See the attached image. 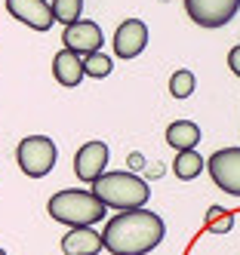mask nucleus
Listing matches in <instances>:
<instances>
[{
    "label": "nucleus",
    "instance_id": "nucleus-1",
    "mask_svg": "<svg viewBox=\"0 0 240 255\" xmlns=\"http://www.w3.org/2000/svg\"><path fill=\"white\" fill-rule=\"evenodd\" d=\"M102 237H105V249L111 255H148L166 237V225L157 212L142 206V209L117 212L105 225Z\"/></svg>",
    "mask_w": 240,
    "mask_h": 255
},
{
    "label": "nucleus",
    "instance_id": "nucleus-2",
    "mask_svg": "<svg viewBox=\"0 0 240 255\" xmlns=\"http://www.w3.org/2000/svg\"><path fill=\"white\" fill-rule=\"evenodd\" d=\"M105 203L92 194V191H83V188H65L59 194L49 197V215L55 218L59 225H68V228H89L105 218Z\"/></svg>",
    "mask_w": 240,
    "mask_h": 255
},
{
    "label": "nucleus",
    "instance_id": "nucleus-3",
    "mask_svg": "<svg viewBox=\"0 0 240 255\" xmlns=\"http://www.w3.org/2000/svg\"><path fill=\"white\" fill-rule=\"evenodd\" d=\"M92 194H96L108 209H142L151 197L148 181L133 175V172H105L92 181Z\"/></svg>",
    "mask_w": 240,
    "mask_h": 255
},
{
    "label": "nucleus",
    "instance_id": "nucleus-4",
    "mask_svg": "<svg viewBox=\"0 0 240 255\" xmlns=\"http://www.w3.org/2000/svg\"><path fill=\"white\" fill-rule=\"evenodd\" d=\"M55 157H59L55 141L46 138V135H28V138L18 141V148H15L18 169H22L28 178H43V175H49L52 166H55Z\"/></svg>",
    "mask_w": 240,
    "mask_h": 255
},
{
    "label": "nucleus",
    "instance_id": "nucleus-5",
    "mask_svg": "<svg viewBox=\"0 0 240 255\" xmlns=\"http://www.w3.org/2000/svg\"><path fill=\"white\" fill-rule=\"evenodd\" d=\"M240 9V0H185V12L200 28H222L228 25Z\"/></svg>",
    "mask_w": 240,
    "mask_h": 255
},
{
    "label": "nucleus",
    "instance_id": "nucleus-6",
    "mask_svg": "<svg viewBox=\"0 0 240 255\" xmlns=\"http://www.w3.org/2000/svg\"><path fill=\"white\" fill-rule=\"evenodd\" d=\"M207 169H210V178L216 181V188H222L231 197H240V148H222L210 154Z\"/></svg>",
    "mask_w": 240,
    "mask_h": 255
},
{
    "label": "nucleus",
    "instance_id": "nucleus-7",
    "mask_svg": "<svg viewBox=\"0 0 240 255\" xmlns=\"http://www.w3.org/2000/svg\"><path fill=\"white\" fill-rule=\"evenodd\" d=\"M62 43H65V49L77 52V56H92V52H102L105 34H102V28L96 22L80 19V22H74V25H65Z\"/></svg>",
    "mask_w": 240,
    "mask_h": 255
},
{
    "label": "nucleus",
    "instance_id": "nucleus-8",
    "mask_svg": "<svg viewBox=\"0 0 240 255\" xmlns=\"http://www.w3.org/2000/svg\"><path fill=\"white\" fill-rule=\"evenodd\" d=\"M6 9L9 15H15L18 22H25L34 31H49L55 22L52 3H46V0H6Z\"/></svg>",
    "mask_w": 240,
    "mask_h": 255
},
{
    "label": "nucleus",
    "instance_id": "nucleus-9",
    "mask_svg": "<svg viewBox=\"0 0 240 255\" xmlns=\"http://www.w3.org/2000/svg\"><path fill=\"white\" fill-rule=\"evenodd\" d=\"M108 166V144L105 141H86L83 148L74 154V172L80 181H96L99 175H105Z\"/></svg>",
    "mask_w": 240,
    "mask_h": 255
},
{
    "label": "nucleus",
    "instance_id": "nucleus-10",
    "mask_svg": "<svg viewBox=\"0 0 240 255\" xmlns=\"http://www.w3.org/2000/svg\"><path fill=\"white\" fill-rule=\"evenodd\" d=\"M148 46V28L139 19H126L114 31V56L120 59H136L142 56V49Z\"/></svg>",
    "mask_w": 240,
    "mask_h": 255
},
{
    "label": "nucleus",
    "instance_id": "nucleus-11",
    "mask_svg": "<svg viewBox=\"0 0 240 255\" xmlns=\"http://www.w3.org/2000/svg\"><path fill=\"white\" fill-rule=\"evenodd\" d=\"M105 246V237L92 228H71L62 237V252L65 255H99Z\"/></svg>",
    "mask_w": 240,
    "mask_h": 255
},
{
    "label": "nucleus",
    "instance_id": "nucleus-12",
    "mask_svg": "<svg viewBox=\"0 0 240 255\" xmlns=\"http://www.w3.org/2000/svg\"><path fill=\"white\" fill-rule=\"evenodd\" d=\"M52 74L55 80H59L62 86H77L83 77H86V68H83V56H77V52L71 49H59L52 59Z\"/></svg>",
    "mask_w": 240,
    "mask_h": 255
},
{
    "label": "nucleus",
    "instance_id": "nucleus-13",
    "mask_svg": "<svg viewBox=\"0 0 240 255\" xmlns=\"http://www.w3.org/2000/svg\"><path fill=\"white\" fill-rule=\"evenodd\" d=\"M197 141H200L197 123H191V120H176V123L166 126V144H170V148H176V151H194Z\"/></svg>",
    "mask_w": 240,
    "mask_h": 255
},
{
    "label": "nucleus",
    "instance_id": "nucleus-14",
    "mask_svg": "<svg viewBox=\"0 0 240 255\" xmlns=\"http://www.w3.org/2000/svg\"><path fill=\"white\" fill-rule=\"evenodd\" d=\"M203 169H207V160H203L197 151H179V154H176V163H173L176 178L191 181V178H197Z\"/></svg>",
    "mask_w": 240,
    "mask_h": 255
},
{
    "label": "nucleus",
    "instance_id": "nucleus-15",
    "mask_svg": "<svg viewBox=\"0 0 240 255\" xmlns=\"http://www.w3.org/2000/svg\"><path fill=\"white\" fill-rule=\"evenodd\" d=\"M203 225L210 234H228L234 228V212H228L225 206H210L203 215Z\"/></svg>",
    "mask_w": 240,
    "mask_h": 255
},
{
    "label": "nucleus",
    "instance_id": "nucleus-16",
    "mask_svg": "<svg viewBox=\"0 0 240 255\" xmlns=\"http://www.w3.org/2000/svg\"><path fill=\"white\" fill-rule=\"evenodd\" d=\"M52 12H55V22L74 25V22H80L83 0H52Z\"/></svg>",
    "mask_w": 240,
    "mask_h": 255
},
{
    "label": "nucleus",
    "instance_id": "nucleus-17",
    "mask_svg": "<svg viewBox=\"0 0 240 255\" xmlns=\"http://www.w3.org/2000/svg\"><path fill=\"white\" fill-rule=\"evenodd\" d=\"M83 68H86V77L102 80V77L111 74V56H105V52H92V56L83 59Z\"/></svg>",
    "mask_w": 240,
    "mask_h": 255
},
{
    "label": "nucleus",
    "instance_id": "nucleus-18",
    "mask_svg": "<svg viewBox=\"0 0 240 255\" xmlns=\"http://www.w3.org/2000/svg\"><path fill=\"white\" fill-rule=\"evenodd\" d=\"M170 93L176 99H188L194 93V74L191 71H176V74L170 77Z\"/></svg>",
    "mask_w": 240,
    "mask_h": 255
},
{
    "label": "nucleus",
    "instance_id": "nucleus-19",
    "mask_svg": "<svg viewBox=\"0 0 240 255\" xmlns=\"http://www.w3.org/2000/svg\"><path fill=\"white\" fill-rule=\"evenodd\" d=\"M228 68H231L234 74L240 77V46H234V49L228 52Z\"/></svg>",
    "mask_w": 240,
    "mask_h": 255
},
{
    "label": "nucleus",
    "instance_id": "nucleus-20",
    "mask_svg": "<svg viewBox=\"0 0 240 255\" xmlns=\"http://www.w3.org/2000/svg\"><path fill=\"white\" fill-rule=\"evenodd\" d=\"M0 255H6V252H3V249H0Z\"/></svg>",
    "mask_w": 240,
    "mask_h": 255
}]
</instances>
